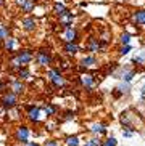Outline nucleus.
<instances>
[{
  "label": "nucleus",
  "instance_id": "nucleus-11",
  "mask_svg": "<svg viewBox=\"0 0 145 146\" xmlns=\"http://www.w3.org/2000/svg\"><path fill=\"white\" fill-rule=\"evenodd\" d=\"M72 18H74V16H72L71 11H66L64 15H61V16H60V24L64 27V29H66V27H71V24H72Z\"/></svg>",
  "mask_w": 145,
  "mask_h": 146
},
{
  "label": "nucleus",
  "instance_id": "nucleus-22",
  "mask_svg": "<svg viewBox=\"0 0 145 146\" xmlns=\"http://www.w3.org/2000/svg\"><path fill=\"white\" fill-rule=\"evenodd\" d=\"M116 90H119V92H121V95H128L129 92H131V87H129L128 82H121L119 85L116 87Z\"/></svg>",
  "mask_w": 145,
  "mask_h": 146
},
{
  "label": "nucleus",
  "instance_id": "nucleus-10",
  "mask_svg": "<svg viewBox=\"0 0 145 146\" xmlns=\"http://www.w3.org/2000/svg\"><path fill=\"white\" fill-rule=\"evenodd\" d=\"M21 26H23V29H24V31L32 32V31L36 29V19H34V18H31V16L24 18V19L21 21Z\"/></svg>",
  "mask_w": 145,
  "mask_h": 146
},
{
  "label": "nucleus",
  "instance_id": "nucleus-15",
  "mask_svg": "<svg viewBox=\"0 0 145 146\" xmlns=\"http://www.w3.org/2000/svg\"><path fill=\"white\" fill-rule=\"evenodd\" d=\"M64 52L68 53V55H76L79 52V45L76 42H68L64 43Z\"/></svg>",
  "mask_w": 145,
  "mask_h": 146
},
{
  "label": "nucleus",
  "instance_id": "nucleus-2",
  "mask_svg": "<svg viewBox=\"0 0 145 146\" xmlns=\"http://www.w3.org/2000/svg\"><path fill=\"white\" fill-rule=\"evenodd\" d=\"M47 77H48L50 84L55 87V88H60V87L64 85V77H63V74H61V71L58 68L48 69L47 71Z\"/></svg>",
  "mask_w": 145,
  "mask_h": 146
},
{
  "label": "nucleus",
  "instance_id": "nucleus-18",
  "mask_svg": "<svg viewBox=\"0 0 145 146\" xmlns=\"http://www.w3.org/2000/svg\"><path fill=\"white\" fill-rule=\"evenodd\" d=\"M64 143H66V146H81V143H79V137H77V135H69V137H66Z\"/></svg>",
  "mask_w": 145,
  "mask_h": 146
},
{
  "label": "nucleus",
  "instance_id": "nucleus-29",
  "mask_svg": "<svg viewBox=\"0 0 145 146\" xmlns=\"http://www.w3.org/2000/svg\"><path fill=\"white\" fill-rule=\"evenodd\" d=\"M129 42H131V35H129V34H123V35H121V43H123V45H129Z\"/></svg>",
  "mask_w": 145,
  "mask_h": 146
},
{
  "label": "nucleus",
  "instance_id": "nucleus-4",
  "mask_svg": "<svg viewBox=\"0 0 145 146\" xmlns=\"http://www.w3.org/2000/svg\"><path fill=\"white\" fill-rule=\"evenodd\" d=\"M26 111H28V120L29 122H39L40 120V114H42V109L39 106H34V104H29V106H26Z\"/></svg>",
  "mask_w": 145,
  "mask_h": 146
},
{
  "label": "nucleus",
  "instance_id": "nucleus-31",
  "mask_svg": "<svg viewBox=\"0 0 145 146\" xmlns=\"http://www.w3.org/2000/svg\"><path fill=\"white\" fill-rule=\"evenodd\" d=\"M131 52V45H123V48L119 50V55H128V53Z\"/></svg>",
  "mask_w": 145,
  "mask_h": 146
},
{
  "label": "nucleus",
  "instance_id": "nucleus-24",
  "mask_svg": "<svg viewBox=\"0 0 145 146\" xmlns=\"http://www.w3.org/2000/svg\"><path fill=\"white\" fill-rule=\"evenodd\" d=\"M10 37V31L5 24H0V40H7Z\"/></svg>",
  "mask_w": 145,
  "mask_h": 146
},
{
  "label": "nucleus",
  "instance_id": "nucleus-21",
  "mask_svg": "<svg viewBox=\"0 0 145 146\" xmlns=\"http://www.w3.org/2000/svg\"><path fill=\"white\" fill-rule=\"evenodd\" d=\"M34 7H36V0H26L24 5H23L21 8H23L24 13H31V11L34 10Z\"/></svg>",
  "mask_w": 145,
  "mask_h": 146
},
{
  "label": "nucleus",
  "instance_id": "nucleus-35",
  "mask_svg": "<svg viewBox=\"0 0 145 146\" xmlns=\"http://www.w3.org/2000/svg\"><path fill=\"white\" fill-rule=\"evenodd\" d=\"M140 96H142V100L145 101V85L142 87V90H140Z\"/></svg>",
  "mask_w": 145,
  "mask_h": 146
},
{
  "label": "nucleus",
  "instance_id": "nucleus-9",
  "mask_svg": "<svg viewBox=\"0 0 145 146\" xmlns=\"http://www.w3.org/2000/svg\"><path fill=\"white\" fill-rule=\"evenodd\" d=\"M63 40L66 43L68 42H76L77 40V31L74 27H66L63 32Z\"/></svg>",
  "mask_w": 145,
  "mask_h": 146
},
{
  "label": "nucleus",
  "instance_id": "nucleus-37",
  "mask_svg": "<svg viewBox=\"0 0 145 146\" xmlns=\"http://www.w3.org/2000/svg\"><path fill=\"white\" fill-rule=\"evenodd\" d=\"M24 2H26V0H16V5H19V7H23V5H24Z\"/></svg>",
  "mask_w": 145,
  "mask_h": 146
},
{
  "label": "nucleus",
  "instance_id": "nucleus-30",
  "mask_svg": "<svg viewBox=\"0 0 145 146\" xmlns=\"http://www.w3.org/2000/svg\"><path fill=\"white\" fill-rule=\"evenodd\" d=\"M63 119L64 120H72V119H74V112H72V111H64Z\"/></svg>",
  "mask_w": 145,
  "mask_h": 146
},
{
  "label": "nucleus",
  "instance_id": "nucleus-28",
  "mask_svg": "<svg viewBox=\"0 0 145 146\" xmlns=\"http://www.w3.org/2000/svg\"><path fill=\"white\" fill-rule=\"evenodd\" d=\"M85 145H87V146H102V141H100L98 138H90Z\"/></svg>",
  "mask_w": 145,
  "mask_h": 146
},
{
  "label": "nucleus",
  "instance_id": "nucleus-38",
  "mask_svg": "<svg viewBox=\"0 0 145 146\" xmlns=\"http://www.w3.org/2000/svg\"><path fill=\"white\" fill-rule=\"evenodd\" d=\"M3 3H5V0H0V7H2Z\"/></svg>",
  "mask_w": 145,
  "mask_h": 146
},
{
  "label": "nucleus",
  "instance_id": "nucleus-20",
  "mask_svg": "<svg viewBox=\"0 0 145 146\" xmlns=\"http://www.w3.org/2000/svg\"><path fill=\"white\" fill-rule=\"evenodd\" d=\"M53 11H55V15L61 16V15H64L66 11H68V8H66V7H64L63 3H60V2H56V3L53 5Z\"/></svg>",
  "mask_w": 145,
  "mask_h": 146
},
{
  "label": "nucleus",
  "instance_id": "nucleus-25",
  "mask_svg": "<svg viewBox=\"0 0 145 146\" xmlns=\"http://www.w3.org/2000/svg\"><path fill=\"white\" fill-rule=\"evenodd\" d=\"M18 77H19V80H24V79H29L31 77V72L28 68H21L19 71H18Z\"/></svg>",
  "mask_w": 145,
  "mask_h": 146
},
{
  "label": "nucleus",
  "instance_id": "nucleus-17",
  "mask_svg": "<svg viewBox=\"0 0 145 146\" xmlns=\"http://www.w3.org/2000/svg\"><path fill=\"white\" fill-rule=\"evenodd\" d=\"M95 64H97L95 56H85L81 61V66H84V68H92V66H95Z\"/></svg>",
  "mask_w": 145,
  "mask_h": 146
},
{
  "label": "nucleus",
  "instance_id": "nucleus-19",
  "mask_svg": "<svg viewBox=\"0 0 145 146\" xmlns=\"http://www.w3.org/2000/svg\"><path fill=\"white\" fill-rule=\"evenodd\" d=\"M42 111H44V114H45V117H52V116H55L56 106H55V104H45Z\"/></svg>",
  "mask_w": 145,
  "mask_h": 146
},
{
  "label": "nucleus",
  "instance_id": "nucleus-16",
  "mask_svg": "<svg viewBox=\"0 0 145 146\" xmlns=\"http://www.w3.org/2000/svg\"><path fill=\"white\" fill-rule=\"evenodd\" d=\"M132 21L137 23V24H144L145 26V10H139V11H136L132 16Z\"/></svg>",
  "mask_w": 145,
  "mask_h": 146
},
{
  "label": "nucleus",
  "instance_id": "nucleus-14",
  "mask_svg": "<svg viewBox=\"0 0 145 146\" xmlns=\"http://www.w3.org/2000/svg\"><path fill=\"white\" fill-rule=\"evenodd\" d=\"M11 92L15 95H21L23 92H24V85H23V82L19 80V79L11 82Z\"/></svg>",
  "mask_w": 145,
  "mask_h": 146
},
{
  "label": "nucleus",
  "instance_id": "nucleus-8",
  "mask_svg": "<svg viewBox=\"0 0 145 146\" xmlns=\"http://www.w3.org/2000/svg\"><path fill=\"white\" fill-rule=\"evenodd\" d=\"M79 82L85 87V90L90 92L92 90V87H94V84H95V77L92 76V74H82L81 79H79Z\"/></svg>",
  "mask_w": 145,
  "mask_h": 146
},
{
  "label": "nucleus",
  "instance_id": "nucleus-32",
  "mask_svg": "<svg viewBox=\"0 0 145 146\" xmlns=\"http://www.w3.org/2000/svg\"><path fill=\"white\" fill-rule=\"evenodd\" d=\"M134 133H136L134 130H128V129H126V130H123V137H124V138H131Z\"/></svg>",
  "mask_w": 145,
  "mask_h": 146
},
{
  "label": "nucleus",
  "instance_id": "nucleus-34",
  "mask_svg": "<svg viewBox=\"0 0 145 146\" xmlns=\"http://www.w3.org/2000/svg\"><path fill=\"white\" fill-rule=\"evenodd\" d=\"M5 88H7V85H5L3 82H0V93H3V92H5Z\"/></svg>",
  "mask_w": 145,
  "mask_h": 146
},
{
  "label": "nucleus",
  "instance_id": "nucleus-36",
  "mask_svg": "<svg viewBox=\"0 0 145 146\" xmlns=\"http://www.w3.org/2000/svg\"><path fill=\"white\" fill-rule=\"evenodd\" d=\"M24 146H39V145H37V143H36V141H34V143H32V141H28V143H26Z\"/></svg>",
  "mask_w": 145,
  "mask_h": 146
},
{
  "label": "nucleus",
  "instance_id": "nucleus-33",
  "mask_svg": "<svg viewBox=\"0 0 145 146\" xmlns=\"http://www.w3.org/2000/svg\"><path fill=\"white\" fill-rule=\"evenodd\" d=\"M44 146H60V143L55 141V140H47V141L44 143Z\"/></svg>",
  "mask_w": 145,
  "mask_h": 146
},
{
  "label": "nucleus",
  "instance_id": "nucleus-26",
  "mask_svg": "<svg viewBox=\"0 0 145 146\" xmlns=\"http://www.w3.org/2000/svg\"><path fill=\"white\" fill-rule=\"evenodd\" d=\"M102 146H118V140L115 137H108L105 141H102Z\"/></svg>",
  "mask_w": 145,
  "mask_h": 146
},
{
  "label": "nucleus",
  "instance_id": "nucleus-5",
  "mask_svg": "<svg viewBox=\"0 0 145 146\" xmlns=\"http://www.w3.org/2000/svg\"><path fill=\"white\" fill-rule=\"evenodd\" d=\"M29 127H26V125H19L16 129V132H15V138H16L19 143H23V145H26V143L29 141Z\"/></svg>",
  "mask_w": 145,
  "mask_h": 146
},
{
  "label": "nucleus",
  "instance_id": "nucleus-3",
  "mask_svg": "<svg viewBox=\"0 0 145 146\" xmlns=\"http://www.w3.org/2000/svg\"><path fill=\"white\" fill-rule=\"evenodd\" d=\"M16 104H18V95H15L13 92L3 93V96L0 100V106L3 108L5 111H10L13 108H16Z\"/></svg>",
  "mask_w": 145,
  "mask_h": 146
},
{
  "label": "nucleus",
  "instance_id": "nucleus-27",
  "mask_svg": "<svg viewBox=\"0 0 145 146\" xmlns=\"http://www.w3.org/2000/svg\"><path fill=\"white\" fill-rule=\"evenodd\" d=\"M132 63H137L139 66L145 64V50H144V52H142L139 56H136V58H134V60H132Z\"/></svg>",
  "mask_w": 145,
  "mask_h": 146
},
{
  "label": "nucleus",
  "instance_id": "nucleus-39",
  "mask_svg": "<svg viewBox=\"0 0 145 146\" xmlns=\"http://www.w3.org/2000/svg\"><path fill=\"white\" fill-rule=\"evenodd\" d=\"M84 146H87V145H84Z\"/></svg>",
  "mask_w": 145,
  "mask_h": 146
},
{
  "label": "nucleus",
  "instance_id": "nucleus-12",
  "mask_svg": "<svg viewBox=\"0 0 145 146\" xmlns=\"http://www.w3.org/2000/svg\"><path fill=\"white\" fill-rule=\"evenodd\" d=\"M134 76H136V71H132V69H129V68H124L123 71H121V76L119 77L123 79V82H131L134 79Z\"/></svg>",
  "mask_w": 145,
  "mask_h": 146
},
{
  "label": "nucleus",
  "instance_id": "nucleus-1",
  "mask_svg": "<svg viewBox=\"0 0 145 146\" xmlns=\"http://www.w3.org/2000/svg\"><path fill=\"white\" fill-rule=\"evenodd\" d=\"M31 61H32V52H31V50H21V52H18L16 56L11 60V69L19 71L21 68H26Z\"/></svg>",
  "mask_w": 145,
  "mask_h": 146
},
{
  "label": "nucleus",
  "instance_id": "nucleus-6",
  "mask_svg": "<svg viewBox=\"0 0 145 146\" xmlns=\"http://www.w3.org/2000/svg\"><path fill=\"white\" fill-rule=\"evenodd\" d=\"M36 60H37V64L39 66H48L52 63V58L50 55H48L47 50H40V52H37V55H36Z\"/></svg>",
  "mask_w": 145,
  "mask_h": 146
},
{
  "label": "nucleus",
  "instance_id": "nucleus-23",
  "mask_svg": "<svg viewBox=\"0 0 145 146\" xmlns=\"http://www.w3.org/2000/svg\"><path fill=\"white\" fill-rule=\"evenodd\" d=\"M5 42V50L7 52H13L15 50V43H16V40L13 39V37H8L7 40H3Z\"/></svg>",
  "mask_w": 145,
  "mask_h": 146
},
{
  "label": "nucleus",
  "instance_id": "nucleus-13",
  "mask_svg": "<svg viewBox=\"0 0 145 146\" xmlns=\"http://www.w3.org/2000/svg\"><path fill=\"white\" fill-rule=\"evenodd\" d=\"M87 50H89L90 53H98L100 50H102V43L98 42L97 39H90L89 45H87Z\"/></svg>",
  "mask_w": 145,
  "mask_h": 146
},
{
  "label": "nucleus",
  "instance_id": "nucleus-7",
  "mask_svg": "<svg viewBox=\"0 0 145 146\" xmlns=\"http://www.w3.org/2000/svg\"><path fill=\"white\" fill-rule=\"evenodd\" d=\"M90 133H94V135H107L108 132V125L103 124V122H97V124H94L92 127L89 129Z\"/></svg>",
  "mask_w": 145,
  "mask_h": 146
}]
</instances>
